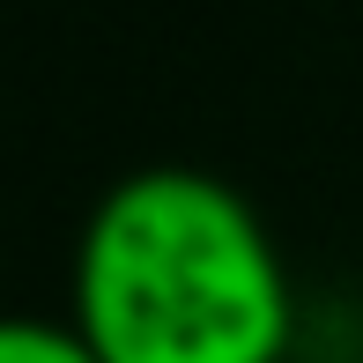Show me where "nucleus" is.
<instances>
[{
	"instance_id": "1",
	"label": "nucleus",
	"mask_w": 363,
	"mask_h": 363,
	"mask_svg": "<svg viewBox=\"0 0 363 363\" xmlns=\"http://www.w3.org/2000/svg\"><path fill=\"white\" fill-rule=\"evenodd\" d=\"M74 334L96 363H282V252L223 178L134 171L82 230Z\"/></svg>"
},
{
	"instance_id": "2",
	"label": "nucleus",
	"mask_w": 363,
	"mask_h": 363,
	"mask_svg": "<svg viewBox=\"0 0 363 363\" xmlns=\"http://www.w3.org/2000/svg\"><path fill=\"white\" fill-rule=\"evenodd\" d=\"M0 363H96V349L52 319H0Z\"/></svg>"
}]
</instances>
